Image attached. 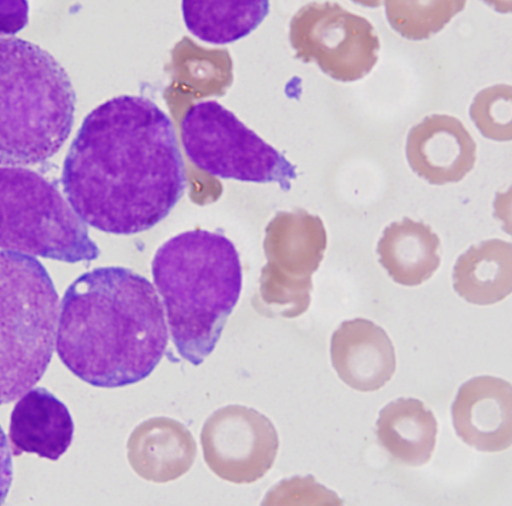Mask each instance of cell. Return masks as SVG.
Masks as SVG:
<instances>
[{
	"instance_id": "5",
	"label": "cell",
	"mask_w": 512,
	"mask_h": 506,
	"mask_svg": "<svg viewBox=\"0 0 512 506\" xmlns=\"http://www.w3.org/2000/svg\"><path fill=\"white\" fill-rule=\"evenodd\" d=\"M58 294L35 258L0 251V405L24 395L52 359Z\"/></svg>"
},
{
	"instance_id": "22",
	"label": "cell",
	"mask_w": 512,
	"mask_h": 506,
	"mask_svg": "<svg viewBox=\"0 0 512 506\" xmlns=\"http://www.w3.org/2000/svg\"><path fill=\"white\" fill-rule=\"evenodd\" d=\"M260 506H344L336 492L316 481L314 476H293L273 485Z\"/></svg>"
},
{
	"instance_id": "16",
	"label": "cell",
	"mask_w": 512,
	"mask_h": 506,
	"mask_svg": "<svg viewBox=\"0 0 512 506\" xmlns=\"http://www.w3.org/2000/svg\"><path fill=\"white\" fill-rule=\"evenodd\" d=\"M438 236L425 223L404 217L387 226L377 245L379 262L398 284L417 286L440 265Z\"/></svg>"
},
{
	"instance_id": "21",
	"label": "cell",
	"mask_w": 512,
	"mask_h": 506,
	"mask_svg": "<svg viewBox=\"0 0 512 506\" xmlns=\"http://www.w3.org/2000/svg\"><path fill=\"white\" fill-rule=\"evenodd\" d=\"M511 107V86L498 84L475 96L470 116L485 137L509 141L512 138Z\"/></svg>"
},
{
	"instance_id": "13",
	"label": "cell",
	"mask_w": 512,
	"mask_h": 506,
	"mask_svg": "<svg viewBox=\"0 0 512 506\" xmlns=\"http://www.w3.org/2000/svg\"><path fill=\"white\" fill-rule=\"evenodd\" d=\"M73 434L67 406L44 387L30 389L14 405L9 425L14 456L34 453L56 461L70 447Z\"/></svg>"
},
{
	"instance_id": "6",
	"label": "cell",
	"mask_w": 512,
	"mask_h": 506,
	"mask_svg": "<svg viewBox=\"0 0 512 506\" xmlns=\"http://www.w3.org/2000/svg\"><path fill=\"white\" fill-rule=\"evenodd\" d=\"M0 248L68 263L100 255L58 188L22 167H0Z\"/></svg>"
},
{
	"instance_id": "20",
	"label": "cell",
	"mask_w": 512,
	"mask_h": 506,
	"mask_svg": "<svg viewBox=\"0 0 512 506\" xmlns=\"http://www.w3.org/2000/svg\"><path fill=\"white\" fill-rule=\"evenodd\" d=\"M463 0L385 1L386 15L391 26L403 37L427 39L439 32L458 12Z\"/></svg>"
},
{
	"instance_id": "12",
	"label": "cell",
	"mask_w": 512,
	"mask_h": 506,
	"mask_svg": "<svg viewBox=\"0 0 512 506\" xmlns=\"http://www.w3.org/2000/svg\"><path fill=\"white\" fill-rule=\"evenodd\" d=\"M331 361L349 387L372 392L382 388L396 370L394 346L374 322L355 318L343 322L331 338Z\"/></svg>"
},
{
	"instance_id": "15",
	"label": "cell",
	"mask_w": 512,
	"mask_h": 506,
	"mask_svg": "<svg viewBox=\"0 0 512 506\" xmlns=\"http://www.w3.org/2000/svg\"><path fill=\"white\" fill-rule=\"evenodd\" d=\"M376 434L391 458L402 465L426 464L435 449L437 421L424 403L414 398H399L379 413Z\"/></svg>"
},
{
	"instance_id": "18",
	"label": "cell",
	"mask_w": 512,
	"mask_h": 506,
	"mask_svg": "<svg viewBox=\"0 0 512 506\" xmlns=\"http://www.w3.org/2000/svg\"><path fill=\"white\" fill-rule=\"evenodd\" d=\"M187 29L200 40L215 44L235 42L255 30L269 12L266 0H184Z\"/></svg>"
},
{
	"instance_id": "17",
	"label": "cell",
	"mask_w": 512,
	"mask_h": 506,
	"mask_svg": "<svg viewBox=\"0 0 512 506\" xmlns=\"http://www.w3.org/2000/svg\"><path fill=\"white\" fill-rule=\"evenodd\" d=\"M455 291L467 302L491 305L512 291V244L490 239L461 254L453 270Z\"/></svg>"
},
{
	"instance_id": "2",
	"label": "cell",
	"mask_w": 512,
	"mask_h": 506,
	"mask_svg": "<svg viewBox=\"0 0 512 506\" xmlns=\"http://www.w3.org/2000/svg\"><path fill=\"white\" fill-rule=\"evenodd\" d=\"M169 341L153 284L121 266L94 268L66 289L56 333L62 363L82 381L119 388L147 378Z\"/></svg>"
},
{
	"instance_id": "3",
	"label": "cell",
	"mask_w": 512,
	"mask_h": 506,
	"mask_svg": "<svg viewBox=\"0 0 512 506\" xmlns=\"http://www.w3.org/2000/svg\"><path fill=\"white\" fill-rule=\"evenodd\" d=\"M151 273L178 354L194 366L202 364L241 295L236 246L219 232L184 231L156 250Z\"/></svg>"
},
{
	"instance_id": "10",
	"label": "cell",
	"mask_w": 512,
	"mask_h": 506,
	"mask_svg": "<svg viewBox=\"0 0 512 506\" xmlns=\"http://www.w3.org/2000/svg\"><path fill=\"white\" fill-rule=\"evenodd\" d=\"M454 429L467 445L500 452L512 443V387L501 378L479 376L465 382L452 405Z\"/></svg>"
},
{
	"instance_id": "9",
	"label": "cell",
	"mask_w": 512,
	"mask_h": 506,
	"mask_svg": "<svg viewBox=\"0 0 512 506\" xmlns=\"http://www.w3.org/2000/svg\"><path fill=\"white\" fill-rule=\"evenodd\" d=\"M200 442L204 461L219 478L253 483L272 468L279 438L272 422L254 409L228 406L204 423Z\"/></svg>"
},
{
	"instance_id": "19",
	"label": "cell",
	"mask_w": 512,
	"mask_h": 506,
	"mask_svg": "<svg viewBox=\"0 0 512 506\" xmlns=\"http://www.w3.org/2000/svg\"><path fill=\"white\" fill-rule=\"evenodd\" d=\"M279 252L302 278L319 267L327 247V234L320 217L305 210L281 213L276 219Z\"/></svg>"
},
{
	"instance_id": "4",
	"label": "cell",
	"mask_w": 512,
	"mask_h": 506,
	"mask_svg": "<svg viewBox=\"0 0 512 506\" xmlns=\"http://www.w3.org/2000/svg\"><path fill=\"white\" fill-rule=\"evenodd\" d=\"M76 105L62 65L40 46L0 38V165L43 163L69 137Z\"/></svg>"
},
{
	"instance_id": "24",
	"label": "cell",
	"mask_w": 512,
	"mask_h": 506,
	"mask_svg": "<svg viewBox=\"0 0 512 506\" xmlns=\"http://www.w3.org/2000/svg\"><path fill=\"white\" fill-rule=\"evenodd\" d=\"M13 480L12 452L0 425V506L5 502Z\"/></svg>"
},
{
	"instance_id": "7",
	"label": "cell",
	"mask_w": 512,
	"mask_h": 506,
	"mask_svg": "<svg viewBox=\"0 0 512 506\" xmlns=\"http://www.w3.org/2000/svg\"><path fill=\"white\" fill-rule=\"evenodd\" d=\"M181 142L190 161L222 179L276 182L289 190L296 166L236 115L214 100L190 106L181 120Z\"/></svg>"
},
{
	"instance_id": "11",
	"label": "cell",
	"mask_w": 512,
	"mask_h": 506,
	"mask_svg": "<svg viewBox=\"0 0 512 506\" xmlns=\"http://www.w3.org/2000/svg\"><path fill=\"white\" fill-rule=\"evenodd\" d=\"M476 143L463 123L450 115L425 117L409 132L408 162L431 184L459 182L474 167Z\"/></svg>"
},
{
	"instance_id": "23",
	"label": "cell",
	"mask_w": 512,
	"mask_h": 506,
	"mask_svg": "<svg viewBox=\"0 0 512 506\" xmlns=\"http://www.w3.org/2000/svg\"><path fill=\"white\" fill-rule=\"evenodd\" d=\"M28 2L0 0V34L14 35L28 23Z\"/></svg>"
},
{
	"instance_id": "8",
	"label": "cell",
	"mask_w": 512,
	"mask_h": 506,
	"mask_svg": "<svg viewBox=\"0 0 512 506\" xmlns=\"http://www.w3.org/2000/svg\"><path fill=\"white\" fill-rule=\"evenodd\" d=\"M297 57L315 61L333 79L351 82L367 75L378 60V36L372 24L336 2H312L291 22Z\"/></svg>"
},
{
	"instance_id": "1",
	"label": "cell",
	"mask_w": 512,
	"mask_h": 506,
	"mask_svg": "<svg viewBox=\"0 0 512 506\" xmlns=\"http://www.w3.org/2000/svg\"><path fill=\"white\" fill-rule=\"evenodd\" d=\"M61 183L73 211L91 227L115 235L150 230L187 186L171 119L144 96L98 105L70 145Z\"/></svg>"
},
{
	"instance_id": "14",
	"label": "cell",
	"mask_w": 512,
	"mask_h": 506,
	"mask_svg": "<svg viewBox=\"0 0 512 506\" xmlns=\"http://www.w3.org/2000/svg\"><path fill=\"white\" fill-rule=\"evenodd\" d=\"M197 455L192 433L182 423L165 417L139 424L127 442L128 462L144 480L167 483L192 467Z\"/></svg>"
}]
</instances>
